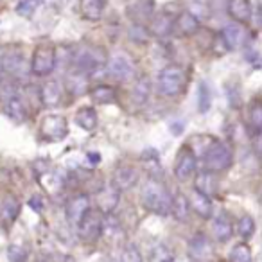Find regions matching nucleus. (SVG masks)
<instances>
[{
  "instance_id": "obj_12",
  "label": "nucleus",
  "mask_w": 262,
  "mask_h": 262,
  "mask_svg": "<svg viewBox=\"0 0 262 262\" xmlns=\"http://www.w3.org/2000/svg\"><path fill=\"white\" fill-rule=\"evenodd\" d=\"M119 201H120V190L115 189L112 183L102 187L97 192V196H95V203H97V208L101 214H113L115 208L119 207Z\"/></svg>"
},
{
  "instance_id": "obj_14",
  "label": "nucleus",
  "mask_w": 262,
  "mask_h": 262,
  "mask_svg": "<svg viewBox=\"0 0 262 262\" xmlns=\"http://www.w3.org/2000/svg\"><path fill=\"white\" fill-rule=\"evenodd\" d=\"M221 38L228 51H237V49L244 47V45L248 43V33L241 24L226 26L225 29L221 31Z\"/></svg>"
},
{
  "instance_id": "obj_6",
  "label": "nucleus",
  "mask_w": 262,
  "mask_h": 262,
  "mask_svg": "<svg viewBox=\"0 0 262 262\" xmlns=\"http://www.w3.org/2000/svg\"><path fill=\"white\" fill-rule=\"evenodd\" d=\"M40 133L49 142H58L69 135V122L61 115H47L41 120Z\"/></svg>"
},
{
  "instance_id": "obj_20",
  "label": "nucleus",
  "mask_w": 262,
  "mask_h": 262,
  "mask_svg": "<svg viewBox=\"0 0 262 262\" xmlns=\"http://www.w3.org/2000/svg\"><path fill=\"white\" fill-rule=\"evenodd\" d=\"M187 200H189L190 210H192L194 214L200 215V217L208 219L212 215L214 207H212V200L208 196H205V194L198 192L196 189H192V192H190V196L187 198Z\"/></svg>"
},
{
  "instance_id": "obj_24",
  "label": "nucleus",
  "mask_w": 262,
  "mask_h": 262,
  "mask_svg": "<svg viewBox=\"0 0 262 262\" xmlns=\"http://www.w3.org/2000/svg\"><path fill=\"white\" fill-rule=\"evenodd\" d=\"M88 79H90V77H88L86 74L74 69L72 72L67 76V90L72 95H83L84 92H88Z\"/></svg>"
},
{
  "instance_id": "obj_40",
  "label": "nucleus",
  "mask_w": 262,
  "mask_h": 262,
  "mask_svg": "<svg viewBox=\"0 0 262 262\" xmlns=\"http://www.w3.org/2000/svg\"><path fill=\"white\" fill-rule=\"evenodd\" d=\"M129 36L135 41H146L147 38V29L142 26V24H135V26L129 29Z\"/></svg>"
},
{
  "instance_id": "obj_9",
  "label": "nucleus",
  "mask_w": 262,
  "mask_h": 262,
  "mask_svg": "<svg viewBox=\"0 0 262 262\" xmlns=\"http://www.w3.org/2000/svg\"><path fill=\"white\" fill-rule=\"evenodd\" d=\"M196 164H198V160H196L194 151L190 149L189 146L182 147L174 164V176L180 182H187V180H190V176L196 172Z\"/></svg>"
},
{
  "instance_id": "obj_5",
  "label": "nucleus",
  "mask_w": 262,
  "mask_h": 262,
  "mask_svg": "<svg viewBox=\"0 0 262 262\" xmlns=\"http://www.w3.org/2000/svg\"><path fill=\"white\" fill-rule=\"evenodd\" d=\"M104 72L115 81H127L135 74V63L126 52H117L106 61Z\"/></svg>"
},
{
  "instance_id": "obj_11",
  "label": "nucleus",
  "mask_w": 262,
  "mask_h": 262,
  "mask_svg": "<svg viewBox=\"0 0 262 262\" xmlns=\"http://www.w3.org/2000/svg\"><path fill=\"white\" fill-rule=\"evenodd\" d=\"M189 257L196 262H203L208 260L214 253V248H212V243L208 239V235H205L203 232H198L192 235V239L189 241Z\"/></svg>"
},
{
  "instance_id": "obj_33",
  "label": "nucleus",
  "mask_w": 262,
  "mask_h": 262,
  "mask_svg": "<svg viewBox=\"0 0 262 262\" xmlns=\"http://www.w3.org/2000/svg\"><path fill=\"white\" fill-rule=\"evenodd\" d=\"M230 262H251V248L244 243H239L230 251Z\"/></svg>"
},
{
  "instance_id": "obj_1",
  "label": "nucleus",
  "mask_w": 262,
  "mask_h": 262,
  "mask_svg": "<svg viewBox=\"0 0 262 262\" xmlns=\"http://www.w3.org/2000/svg\"><path fill=\"white\" fill-rule=\"evenodd\" d=\"M140 201H142V207L153 214L167 215L171 212V194H169L167 187L158 182L157 178H149L144 183Z\"/></svg>"
},
{
  "instance_id": "obj_25",
  "label": "nucleus",
  "mask_w": 262,
  "mask_h": 262,
  "mask_svg": "<svg viewBox=\"0 0 262 262\" xmlns=\"http://www.w3.org/2000/svg\"><path fill=\"white\" fill-rule=\"evenodd\" d=\"M79 11L86 20L97 22L104 15V2L102 0H79Z\"/></svg>"
},
{
  "instance_id": "obj_19",
  "label": "nucleus",
  "mask_w": 262,
  "mask_h": 262,
  "mask_svg": "<svg viewBox=\"0 0 262 262\" xmlns=\"http://www.w3.org/2000/svg\"><path fill=\"white\" fill-rule=\"evenodd\" d=\"M174 29V16L169 13H158L151 18L149 24V33L157 38H165L172 33Z\"/></svg>"
},
{
  "instance_id": "obj_10",
  "label": "nucleus",
  "mask_w": 262,
  "mask_h": 262,
  "mask_svg": "<svg viewBox=\"0 0 262 262\" xmlns=\"http://www.w3.org/2000/svg\"><path fill=\"white\" fill-rule=\"evenodd\" d=\"M90 207H92V200L88 194H76V196H72L67 201V207H65L67 221L70 225H77L81 221V217L90 210Z\"/></svg>"
},
{
  "instance_id": "obj_3",
  "label": "nucleus",
  "mask_w": 262,
  "mask_h": 262,
  "mask_svg": "<svg viewBox=\"0 0 262 262\" xmlns=\"http://www.w3.org/2000/svg\"><path fill=\"white\" fill-rule=\"evenodd\" d=\"M185 86V72L182 67L169 65L158 74V92L165 97H174Z\"/></svg>"
},
{
  "instance_id": "obj_35",
  "label": "nucleus",
  "mask_w": 262,
  "mask_h": 262,
  "mask_svg": "<svg viewBox=\"0 0 262 262\" xmlns=\"http://www.w3.org/2000/svg\"><path fill=\"white\" fill-rule=\"evenodd\" d=\"M43 0H20L18 4H16V13L24 18H29V16L34 15L38 8L41 6Z\"/></svg>"
},
{
  "instance_id": "obj_4",
  "label": "nucleus",
  "mask_w": 262,
  "mask_h": 262,
  "mask_svg": "<svg viewBox=\"0 0 262 262\" xmlns=\"http://www.w3.org/2000/svg\"><path fill=\"white\" fill-rule=\"evenodd\" d=\"M56 67V51L52 45L49 43H41L38 45L36 49H34L33 52V59H31V72L34 74V76H49V74L54 70Z\"/></svg>"
},
{
  "instance_id": "obj_22",
  "label": "nucleus",
  "mask_w": 262,
  "mask_h": 262,
  "mask_svg": "<svg viewBox=\"0 0 262 262\" xmlns=\"http://www.w3.org/2000/svg\"><path fill=\"white\" fill-rule=\"evenodd\" d=\"M212 233H214L215 241L217 243H226V241L232 239L233 235V226H232V221L226 214H219L214 217L212 221Z\"/></svg>"
},
{
  "instance_id": "obj_21",
  "label": "nucleus",
  "mask_w": 262,
  "mask_h": 262,
  "mask_svg": "<svg viewBox=\"0 0 262 262\" xmlns=\"http://www.w3.org/2000/svg\"><path fill=\"white\" fill-rule=\"evenodd\" d=\"M174 29L178 31L182 36H194L200 31V20L194 13L182 11L174 18Z\"/></svg>"
},
{
  "instance_id": "obj_28",
  "label": "nucleus",
  "mask_w": 262,
  "mask_h": 262,
  "mask_svg": "<svg viewBox=\"0 0 262 262\" xmlns=\"http://www.w3.org/2000/svg\"><path fill=\"white\" fill-rule=\"evenodd\" d=\"M90 97L97 104H112L117 101V92L110 84H97L90 90Z\"/></svg>"
},
{
  "instance_id": "obj_42",
  "label": "nucleus",
  "mask_w": 262,
  "mask_h": 262,
  "mask_svg": "<svg viewBox=\"0 0 262 262\" xmlns=\"http://www.w3.org/2000/svg\"><path fill=\"white\" fill-rule=\"evenodd\" d=\"M104 262H120V258H113V257H112V258H106Z\"/></svg>"
},
{
  "instance_id": "obj_13",
  "label": "nucleus",
  "mask_w": 262,
  "mask_h": 262,
  "mask_svg": "<svg viewBox=\"0 0 262 262\" xmlns=\"http://www.w3.org/2000/svg\"><path fill=\"white\" fill-rule=\"evenodd\" d=\"M137 182H139V171L135 167H131V165H120L113 172L112 185L122 192V190L133 189L137 185Z\"/></svg>"
},
{
  "instance_id": "obj_30",
  "label": "nucleus",
  "mask_w": 262,
  "mask_h": 262,
  "mask_svg": "<svg viewBox=\"0 0 262 262\" xmlns=\"http://www.w3.org/2000/svg\"><path fill=\"white\" fill-rule=\"evenodd\" d=\"M76 122L79 127H83L84 131H94L97 127V113L90 106H84V108L77 110L76 113Z\"/></svg>"
},
{
  "instance_id": "obj_37",
  "label": "nucleus",
  "mask_w": 262,
  "mask_h": 262,
  "mask_svg": "<svg viewBox=\"0 0 262 262\" xmlns=\"http://www.w3.org/2000/svg\"><path fill=\"white\" fill-rule=\"evenodd\" d=\"M200 99H198V106H200V112L205 113L208 112L210 108V102H212V95H210V88H208L207 83H201L200 84Z\"/></svg>"
},
{
  "instance_id": "obj_8",
  "label": "nucleus",
  "mask_w": 262,
  "mask_h": 262,
  "mask_svg": "<svg viewBox=\"0 0 262 262\" xmlns=\"http://www.w3.org/2000/svg\"><path fill=\"white\" fill-rule=\"evenodd\" d=\"M0 70H2L8 77H11L13 81L26 79L27 74L31 72L26 59H24V56H20V54L4 56V58L0 59Z\"/></svg>"
},
{
  "instance_id": "obj_36",
  "label": "nucleus",
  "mask_w": 262,
  "mask_h": 262,
  "mask_svg": "<svg viewBox=\"0 0 262 262\" xmlns=\"http://www.w3.org/2000/svg\"><path fill=\"white\" fill-rule=\"evenodd\" d=\"M20 210V203L15 200V198H8V200L4 201V205H2V217L8 219L9 223L13 221V219L16 217V214H18Z\"/></svg>"
},
{
  "instance_id": "obj_34",
  "label": "nucleus",
  "mask_w": 262,
  "mask_h": 262,
  "mask_svg": "<svg viewBox=\"0 0 262 262\" xmlns=\"http://www.w3.org/2000/svg\"><path fill=\"white\" fill-rule=\"evenodd\" d=\"M237 233H239L243 239H250L255 233V221L251 215H243V217L237 221Z\"/></svg>"
},
{
  "instance_id": "obj_31",
  "label": "nucleus",
  "mask_w": 262,
  "mask_h": 262,
  "mask_svg": "<svg viewBox=\"0 0 262 262\" xmlns=\"http://www.w3.org/2000/svg\"><path fill=\"white\" fill-rule=\"evenodd\" d=\"M248 120H250V126L253 129V133H260L262 129V104L258 101H253L250 106V112H248Z\"/></svg>"
},
{
  "instance_id": "obj_16",
  "label": "nucleus",
  "mask_w": 262,
  "mask_h": 262,
  "mask_svg": "<svg viewBox=\"0 0 262 262\" xmlns=\"http://www.w3.org/2000/svg\"><path fill=\"white\" fill-rule=\"evenodd\" d=\"M226 11H228L230 18L233 22L241 24H250L251 20V0H228L226 4Z\"/></svg>"
},
{
  "instance_id": "obj_39",
  "label": "nucleus",
  "mask_w": 262,
  "mask_h": 262,
  "mask_svg": "<svg viewBox=\"0 0 262 262\" xmlns=\"http://www.w3.org/2000/svg\"><path fill=\"white\" fill-rule=\"evenodd\" d=\"M9 262H27V250L20 244H11L8 248Z\"/></svg>"
},
{
  "instance_id": "obj_29",
  "label": "nucleus",
  "mask_w": 262,
  "mask_h": 262,
  "mask_svg": "<svg viewBox=\"0 0 262 262\" xmlns=\"http://www.w3.org/2000/svg\"><path fill=\"white\" fill-rule=\"evenodd\" d=\"M171 212L174 214V217L178 219V221H182V223L187 221L190 207H189V200H187L185 194L176 192V196H171Z\"/></svg>"
},
{
  "instance_id": "obj_7",
  "label": "nucleus",
  "mask_w": 262,
  "mask_h": 262,
  "mask_svg": "<svg viewBox=\"0 0 262 262\" xmlns=\"http://www.w3.org/2000/svg\"><path fill=\"white\" fill-rule=\"evenodd\" d=\"M101 212L90 210L81 217V221L77 223V233H79V239L84 243H95V241L101 237Z\"/></svg>"
},
{
  "instance_id": "obj_27",
  "label": "nucleus",
  "mask_w": 262,
  "mask_h": 262,
  "mask_svg": "<svg viewBox=\"0 0 262 262\" xmlns=\"http://www.w3.org/2000/svg\"><path fill=\"white\" fill-rule=\"evenodd\" d=\"M151 95V79L147 76H140L139 79L133 84V92H131V97L137 104H146L149 101Z\"/></svg>"
},
{
  "instance_id": "obj_15",
  "label": "nucleus",
  "mask_w": 262,
  "mask_h": 262,
  "mask_svg": "<svg viewBox=\"0 0 262 262\" xmlns=\"http://www.w3.org/2000/svg\"><path fill=\"white\" fill-rule=\"evenodd\" d=\"M101 237H104L108 243H113V244H117L119 241H122L124 230H122V226H120V221L113 214H102Z\"/></svg>"
},
{
  "instance_id": "obj_38",
  "label": "nucleus",
  "mask_w": 262,
  "mask_h": 262,
  "mask_svg": "<svg viewBox=\"0 0 262 262\" xmlns=\"http://www.w3.org/2000/svg\"><path fill=\"white\" fill-rule=\"evenodd\" d=\"M120 262H144L142 253L140 250L135 246V244H127L122 250V257H120Z\"/></svg>"
},
{
  "instance_id": "obj_17",
  "label": "nucleus",
  "mask_w": 262,
  "mask_h": 262,
  "mask_svg": "<svg viewBox=\"0 0 262 262\" xmlns=\"http://www.w3.org/2000/svg\"><path fill=\"white\" fill-rule=\"evenodd\" d=\"M61 95H63V88L56 79H49L47 83L41 84L40 99H41V102H43V106H47V108H56V106H59Z\"/></svg>"
},
{
  "instance_id": "obj_18",
  "label": "nucleus",
  "mask_w": 262,
  "mask_h": 262,
  "mask_svg": "<svg viewBox=\"0 0 262 262\" xmlns=\"http://www.w3.org/2000/svg\"><path fill=\"white\" fill-rule=\"evenodd\" d=\"M155 0H133V4L127 6V15L135 24H144L153 16Z\"/></svg>"
},
{
  "instance_id": "obj_26",
  "label": "nucleus",
  "mask_w": 262,
  "mask_h": 262,
  "mask_svg": "<svg viewBox=\"0 0 262 262\" xmlns=\"http://www.w3.org/2000/svg\"><path fill=\"white\" fill-rule=\"evenodd\" d=\"M194 189H196L198 192L210 198L212 194H215V190H217V182H215L212 172L201 171L200 174L196 176V180H194Z\"/></svg>"
},
{
  "instance_id": "obj_32",
  "label": "nucleus",
  "mask_w": 262,
  "mask_h": 262,
  "mask_svg": "<svg viewBox=\"0 0 262 262\" xmlns=\"http://www.w3.org/2000/svg\"><path fill=\"white\" fill-rule=\"evenodd\" d=\"M149 260L151 262H174V255L165 244H157L151 248L149 251Z\"/></svg>"
},
{
  "instance_id": "obj_2",
  "label": "nucleus",
  "mask_w": 262,
  "mask_h": 262,
  "mask_svg": "<svg viewBox=\"0 0 262 262\" xmlns=\"http://www.w3.org/2000/svg\"><path fill=\"white\" fill-rule=\"evenodd\" d=\"M201 157H203L205 171L212 172V174L226 171V169H228L230 165H232V162H233L232 149H230L226 144L217 142V140H214V142L207 147V151H205Z\"/></svg>"
},
{
  "instance_id": "obj_23",
  "label": "nucleus",
  "mask_w": 262,
  "mask_h": 262,
  "mask_svg": "<svg viewBox=\"0 0 262 262\" xmlns=\"http://www.w3.org/2000/svg\"><path fill=\"white\" fill-rule=\"evenodd\" d=\"M4 108H6V113H8L13 120H16V122H24V120L27 119V108L18 94H13V95H9V97H6Z\"/></svg>"
},
{
  "instance_id": "obj_41",
  "label": "nucleus",
  "mask_w": 262,
  "mask_h": 262,
  "mask_svg": "<svg viewBox=\"0 0 262 262\" xmlns=\"http://www.w3.org/2000/svg\"><path fill=\"white\" fill-rule=\"evenodd\" d=\"M29 205H31V208H33V207H34V210H40V208H41V203H40V198H38V196H34V198H33V200H31V201H29Z\"/></svg>"
}]
</instances>
